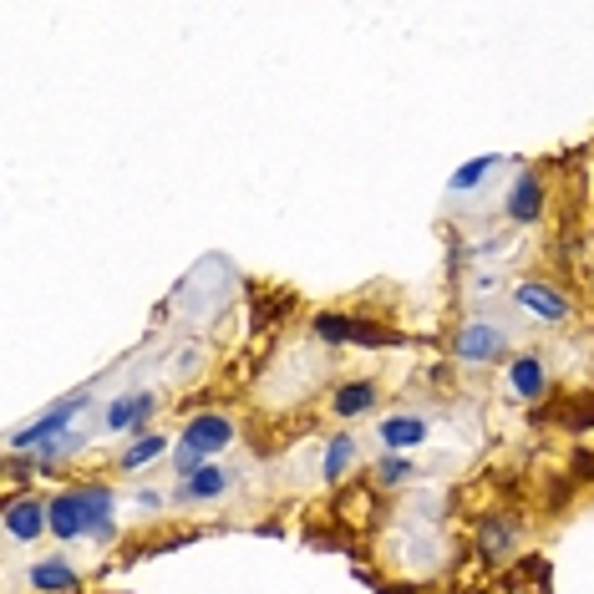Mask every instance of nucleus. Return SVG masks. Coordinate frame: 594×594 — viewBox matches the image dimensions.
<instances>
[{"label":"nucleus","instance_id":"2","mask_svg":"<svg viewBox=\"0 0 594 594\" xmlns=\"http://www.w3.org/2000/svg\"><path fill=\"white\" fill-rule=\"evenodd\" d=\"M234 443V422L219 412H198L189 427H183V443L173 447V468H179L183 477H194L198 468H208L204 458H214V452H223V447Z\"/></svg>","mask_w":594,"mask_h":594},{"label":"nucleus","instance_id":"9","mask_svg":"<svg viewBox=\"0 0 594 594\" xmlns=\"http://www.w3.org/2000/svg\"><path fill=\"white\" fill-rule=\"evenodd\" d=\"M223 488H229V473H223V468H198L194 477L179 483V504H208V498H219Z\"/></svg>","mask_w":594,"mask_h":594},{"label":"nucleus","instance_id":"14","mask_svg":"<svg viewBox=\"0 0 594 594\" xmlns=\"http://www.w3.org/2000/svg\"><path fill=\"white\" fill-rule=\"evenodd\" d=\"M351 462H356V443H351V437H330L326 462H320V477H326V483H341Z\"/></svg>","mask_w":594,"mask_h":594},{"label":"nucleus","instance_id":"10","mask_svg":"<svg viewBox=\"0 0 594 594\" xmlns=\"http://www.w3.org/2000/svg\"><path fill=\"white\" fill-rule=\"evenodd\" d=\"M153 412H158V397H148V391H143V397H122L107 407V427L128 432V427H137V422H148Z\"/></svg>","mask_w":594,"mask_h":594},{"label":"nucleus","instance_id":"4","mask_svg":"<svg viewBox=\"0 0 594 594\" xmlns=\"http://www.w3.org/2000/svg\"><path fill=\"white\" fill-rule=\"evenodd\" d=\"M5 534L11 538L51 534V504H41V498H11L5 504Z\"/></svg>","mask_w":594,"mask_h":594},{"label":"nucleus","instance_id":"1","mask_svg":"<svg viewBox=\"0 0 594 594\" xmlns=\"http://www.w3.org/2000/svg\"><path fill=\"white\" fill-rule=\"evenodd\" d=\"M112 504L118 493L107 483H82L72 493L51 498V534L57 538H112Z\"/></svg>","mask_w":594,"mask_h":594},{"label":"nucleus","instance_id":"3","mask_svg":"<svg viewBox=\"0 0 594 594\" xmlns=\"http://www.w3.org/2000/svg\"><path fill=\"white\" fill-rule=\"evenodd\" d=\"M87 407V391H76V397H66V401H57L51 412L41 416V422H31V427H21V432H11V447L15 452H41V447H51V437H66V427H72V416Z\"/></svg>","mask_w":594,"mask_h":594},{"label":"nucleus","instance_id":"7","mask_svg":"<svg viewBox=\"0 0 594 594\" xmlns=\"http://www.w3.org/2000/svg\"><path fill=\"white\" fill-rule=\"evenodd\" d=\"M508 219L513 223H534L538 214H544V183H538V173H519L513 179V189H508Z\"/></svg>","mask_w":594,"mask_h":594},{"label":"nucleus","instance_id":"16","mask_svg":"<svg viewBox=\"0 0 594 594\" xmlns=\"http://www.w3.org/2000/svg\"><path fill=\"white\" fill-rule=\"evenodd\" d=\"M498 163H504V158H493V153H483V158H473L468 168H458V173H452V194H468V189H477V183L488 179V173H493Z\"/></svg>","mask_w":594,"mask_h":594},{"label":"nucleus","instance_id":"13","mask_svg":"<svg viewBox=\"0 0 594 594\" xmlns=\"http://www.w3.org/2000/svg\"><path fill=\"white\" fill-rule=\"evenodd\" d=\"M372 401H376V387H372V381H351V387H341V391H336V407H330V412L351 422V416L372 412Z\"/></svg>","mask_w":594,"mask_h":594},{"label":"nucleus","instance_id":"17","mask_svg":"<svg viewBox=\"0 0 594 594\" xmlns=\"http://www.w3.org/2000/svg\"><path fill=\"white\" fill-rule=\"evenodd\" d=\"M376 477H381L387 488H397V483H407V477H412V462L401 458V452H387V458H381V468H376Z\"/></svg>","mask_w":594,"mask_h":594},{"label":"nucleus","instance_id":"6","mask_svg":"<svg viewBox=\"0 0 594 594\" xmlns=\"http://www.w3.org/2000/svg\"><path fill=\"white\" fill-rule=\"evenodd\" d=\"M504 351V330L493 326V320H468L458 336V361H468V366H483V361H493Z\"/></svg>","mask_w":594,"mask_h":594},{"label":"nucleus","instance_id":"5","mask_svg":"<svg viewBox=\"0 0 594 594\" xmlns=\"http://www.w3.org/2000/svg\"><path fill=\"white\" fill-rule=\"evenodd\" d=\"M513 300H519L523 311H534L544 326H565L569 320V300L559 295V290H549V284H538V280L513 284Z\"/></svg>","mask_w":594,"mask_h":594},{"label":"nucleus","instance_id":"12","mask_svg":"<svg viewBox=\"0 0 594 594\" xmlns=\"http://www.w3.org/2000/svg\"><path fill=\"white\" fill-rule=\"evenodd\" d=\"M508 381H513V391H519L523 401H538V397H544V361H538V356H519L513 366H508Z\"/></svg>","mask_w":594,"mask_h":594},{"label":"nucleus","instance_id":"15","mask_svg":"<svg viewBox=\"0 0 594 594\" xmlns=\"http://www.w3.org/2000/svg\"><path fill=\"white\" fill-rule=\"evenodd\" d=\"M168 452V437H158V432H143L128 452H122V473H137V468H148L153 458H163Z\"/></svg>","mask_w":594,"mask_h":594},{"label":"nucleus","instance_id":"11","mask_svg":"<svg viewBox=\"0 0 594 594\" xmlns=\"http://www.w3.org/2000/svg\"><path fill=\"white\" fill-rule=\"evenodd\" d=\"M422 437H427V422H422V416H387V422H381L387 452H407V447H416Z\"/></svg>","mask_w":594,"mask_h":594},{"label":"nucleus","instance_id":"8","mask_svg":"<svg viewBox=\"0 0 594 594\" xmlns=\"http://www.w3.org/2000/svg\"><path fill=\"white\" fill-rule=\"evenodd\" d=\"M31 590H41V594H66L76 590V569L66 565V559H41V565H31Z\"/></svg>","mask_w":594,"mask_h":594}]
</instances>
